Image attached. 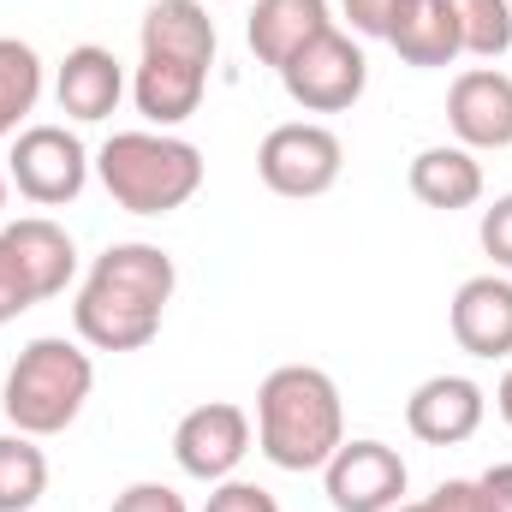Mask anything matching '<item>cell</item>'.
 <instances>
[{
    "label": "cell",
    "instance_id": "9a60e30c",
    "mask_svg": "<svg viewBox=\"0 0 512 512\" xmlns=\"http://www.w3.org/2000/svg\"><path fill=\"white\" fill-rule=\"evenodd\" d=\"M215 48H221V36H215V18H209V6L203 0H155L149 12H143V54H155V60H185V66H215Z\"/></svg>",
    "mask_w": 512,
    "mask_h": 512
},
{
    "label": "cell",
    "instance_id": "d6986e66",
    "mask_svg": "<svg viewBox=\"0 0 512 512\" xmlns=\"http://www.w3.org/2000/svg\"><path fill=\"white\" fill-rule=\"evenodd\" d=\"M203 90H209V72L203 66H185V60H155L143 54L137 78H131V102L149 126H185L197 108H203Z\"/></svg>",
    "mask_w": 512,
    "mask_h": 512
},
{
    "label": "cell",
    "instance_id": "5bb4252c",
    "mask_svg": "<svg viewBox=\"0 0 512 512\" xmlns=\"http://www.w3.org/2000/svg\"><path fill=\"white\" fill-rule=\"evenodd\" d=\"M120 96H126V72H120V60H114L108 48H96V42L72 48V54L60 60V72H54V102H60V114H72V120H84V126L108 120V114L120 108Z\"/></svg>",
    "mask_w": 512,
    "mask_h": 512
},
{
    "label": "cell",
    "instance_id": "7c38bea8",
    "mask_svg": "<svg viewBox=\"0 0 512 512\" xmlns=\"http://www.w3.org/2000/svg\"><path fill=\"white\" fill-rule=\"evenodd\" d=\"M453 340L471 358H512V280L507 274H477L453 292Z\"/></svg>",
    "mask_w": 512,
    "mask_h": 512
},
{
    "label": "cell",
    "instance_id": "f546056e",
    "mask_svg": "<svg viewBox=\"0 0 512 512\" xmlns=\"http://www.w3.org/2000/svg\"><path fill=\"white\" fill-rule=\"evenodd\" d=\"M477 483H483V495H489V507H495V512H512V465H495V471H483Z\"/></svg>",
    "mask_w": 512,
    "mask_h": 512
},
{
    "label": "cell",
    "instance_id": "f1b7e54d",
    "mask_svg": "<svg viewBox=\"0 0 512 512\" xmlns=\"http://www.w3.org/2000/svg\"><path fill=\"white\" fill-rule=\"evenodd\" d=\"M108 512H191V507H185V495L167 489V483H131Z\"/></svg>",
    "mask_w": 512,
    "mask_h": 512
},
{
    "label": "cell",
    "instance_id": "e0dca14e",
    "mask_svg": "<svg viewBox=\"0 0 512 512\" xmlns=\"http://www.w3.org/2000/svg\"><path fill=\"white\" fill-rule=\"evenodd\" d=\"M322 30H334L328 0H256L251 24H245L251 54L262 60V66H274V72H280L304 42H316Z\"/></svg>",
    "mask_w": 512,
    "mask_h": 512
},
{
    "label": "cell",
    "instance_id": "7402d4cb",
    "mask_svg": "<svg viewBox=\"0 0 512 512\" xmlns=\"http://www.w3.org/2000/svg\"><path fill=\"white\" fill-rule=\"evenodd\" d=\"M48 495V459L36 435H0V512H30Z\"/></svg>",
    "mask_w": 512,
    "mask_h": 512
},
{
    "label": "cell",
    "instance_id": "603a6c76",
    "mask_svg": "<svg viewBox=\"0 0 512 512\" xmlns=\"http://www.w3.org/2000/svg\"><path fill=\"white\" fill-rule=\"evenodd\" d=\"M459 18V42L477 60H501L512 48V6L507 0H447Z\"/></svg>",
    "mask_w": 512,
    "mask_h": 512
},
{
    "label": "cell",
    "instance_id": "ac0fdd59",
    "mask_svg": "<svg viewBox=\"0 0 512 512\" xmlns=\"http://www.w3.org/2000/svg\"><path fill=\"white\" fill-rule=\"evenodd\" d=\"M405 185H411V197H417L423 209L453 215V209H471V203L483 197V161H477L465 143H435V149H417Z\"/></svg>",
    "mask_w": 512,
    "mask_h": 512
},
{
    "label": "cell",
    "instance_id": "6da1fadb",
    "mask_svg": "<svg viewBox=\"0 0 512 512\" xmlns=\"http://www.w3.org/2000/svg\"><path fill=\"white\" fill-rule=\"evenodd\" d=\"M346 441V405L328 370L280 364L256 387V447L280 471H322Z\"/></svg>",
    "mask_w": 512,
    "mask_h": 512
},
{
    "label": "cell",
    "instance_id": "ba28073f",
    "mask_svg": "<svg viewBox=\"0 0 512 512\" xmlns=\"http://www.w3.org/2000/svg\"><path fill=\"white\" fill-rule=\"evenodd\" d=\"M334 512H393L411 471L387 441H340V453L322 465Z\"/></svg>",
    "mask_w": 512,
    "mask_h": 512
},
{
    "label": "cell",
    "instance_id": "1f68e13d",
    "mask_svg": "<svg viewBox=\"0 0 512 512\" xmlns=\"http://www.w3.org/2000/svg\"><path fill=\"white\" fill-rule=\"evenodd\" d=\"M393 512H429V501H399Z\"/></svg>",
    "mask_w": 512,
    "mask_h": 512
},
{
    "label": "cell",
    "instance_id": "4dcf8cb0",
    "mask_svg": "<svg viewBox=\"0 0 512 512\" xmlns=\"http://www.w3.org/2000/svg\"><path fill=\"white\" fill-rule=\"evenodd\" d=\"M495 405H501V417L512 423V370L501 376V393H495Z\"/></svg>",
    "mask_w": 512,
    "mask_h": 512
},
{
    "label": "cell",
    "instance_id": "4316f807",
    "mask_svg": "<svg viewBox=\"0 0 512 512\" xmlns=\"http://www.w3.org/2000/svg\"><path fill=\"white\" fill-rule=\"evenodd\" d=\"M30 304H36V292H30V280H24V268H18L12 251L0 245V328H6V322H18Z\"/></svg>",
    "mask_w": 512,
    "mask_h": 512
},
{
    "label": "cell",
    "instance_id": "277c9868",
    "mask_svg": "<svg viewBox=\"0 0 512 512\" xmlns=\"http://www.w3.org/2000/svg\"><path fill=\"white\" fill-rule=\"evenodd\" d=\"M340 167H346V143L316 120H292V126H274L256 149V173L274 197H322L340 185Z\"/></svg>",
    "mask_w": 512,
    "mask_h": 512
},
{
    "label": "cell",
    "instance_id": "ffe728a7",
    "mask_svg": "<svg viewBox=\"0 0 512 512\" xmlns=\"http://www.w3.org/2000/svg\"><path fill=\"white\" fill-rule=\"evenodd\" d=\"M387 42H393V54H399L405 66H417V72L453 66V60L465 54V42H459V18H453L447 0H417L411 18H405Z\"/></svg>",
    "mask_w": 512,
    "mask_h": 512
},
{
    "label": "cell",
    "instance_id": "8fae6325",
    "mask_svg": "<svg viewBox=\"0 0 512 512\" xmlns=\"http://www.w3.org/2000/svg\"><path fill=\"white\" fill-rule=\"evenodd\" d=\"M161 316L155 304H137L126 292H108V286H78V304H72V328L84 346L96 352H143L155 334H161Z\"/></svg>",
    "mask_w": 512,
    "mask_h": 512
},
{
    "label": "cell",
    "instance_id": "cb8c5ba5",
    "mask_svg": "<svg viewBox=\"0 0 512 512\" xmlns=\"http://www.w3.org/2000/svg\"><path fill=\"white\" fill-rule=\"evenodd\" d=\"M411 6H417V0H340V12L352 18V30H358V36H382V42L411 18Z\"/></svg>",
    "mask_w": 512,
    "mask_h": 512
},
{
    "label": "cell",
    "instance_id": "7a4b0ae2",
    "mask_svg": "<svg viewBox=\"0 0 512 512\" xmlns=\"http://www.w3.org/2000/svg\"><path fill=\"white\" fill-rule=\"evenodd\" d=\"M96 173L126 215H173L203 191V149L173 131H114Z\"/></svg>",
    "mask_w": 512,
    "mask_h": 512
},
{
    "label": "cell",
    "instance_id": "5b68a950",
    "mask_svg": "<svg viewBox=\"0 0 512 512\" xmlns=\"http://www.w3.org/2000/svg\"><path fill=\"white\" fill-rule=\"evenodd\" d=\"M280 84L304 114H346L370 84V60L346 30H322L280 66Z\"/></svg>",
    "mask_w": 512,
    "mask_h": 512
},
{
    "label": "cell",
    "instance_id": "d4e9b609",
    "mask_svg": "<svg viewBox=\"0 0 512 512\" xmlns=\"http://www.w3.org/2000/svg\"><path fill=\"white\" fill-rule=\"evenodd\" d=\"M477 239H483V251L495 256V268H507V274H512V191H507V197H495V203L483 209Z\"/></svg>",
    "mask_w": 512,
    "mask_h": 512
},
{
    "label": "cell",
    "instance_id": "d6a6232c",
    "mask_svg": "<svg viewBox=\"0 0 512 512\" xmlns=\"http://www.w3.org/2000/svg\"><path fill=\"white\" fill-rule=\"evenodd\" d=\"M6 185H12V179H6V167H0V215H6Z\"/></svg>",
    "mask_w": 512,
    "mask_h": 512
},
{
    "label": "cell",
    "instance_id": "52a82bcc",
    "mask_svg": "<svg viewBox=\"0 0 512 512\" xmlns=\"http://www.w3.org/2000/svg\"><path fill=\"white\" fill-rule=\"evenodd\" d=\"M245 453H251V417L233 399H209V405L185 411L173 429V459L197 483H227L245 465Z\"/></svg>",
    "mask_w": 512,
    "mask_h": 512
},
{
    "label": "cell",
    "instance_id": "44dd1931",
    "mask_svg": "<svg viewBox=\"0 0 512 512\" xmlns=\"http://www.w3.org/2000/svg\"><path fill=\"white\" fill-rule=\"evenodd\" d=\"M42 102V60L30 42L0 36V137L24 126V114Z\"/></svg>",
    "mask_w": 512,
    "mask_h": 512
},
{
    "label": "cell",
    "instance_id": "83f0119b",
    "mask_svg": "<svg viewBox=\"0 0 512 512\" xmlns=\"http://www.w3.org/2000/svg\"><path fill=\"white\" fill-rule=\"evenodd\" d=\"M423 501H429V512H495L477 477H453V483H441V489L423 495Z\"/></svg>",
    "mask_w": 512,
    "mask_h": 512
},
{
    "label": "cell",
    "instance_id": "8992f818",
    "mask_svg": "<svg viewBox=\"0 0 512 512\" xmlns=\"http://www.w3.org/2000/svg\"><path fill=\"white\" fill-rule=\"evenodd\" d=\"M90 149L66 126H24L12 155H6V179L18 185V197H30L36 209H60L78 203V191L90 185Z\"/></svg>",
    "mask_w": 512,
    "mask_h": 512
},
{
    "label": "cell",
    "instance_id": "484cf974",
    "mask_svg": "<svg viewBox=\"0 0 512 512\" xmlns=\"http://www.w3.org/2000/svg\"><path fill=\"white\" fill-rule=\"evenodd\" d=\"M203 512H280V501H274L262 483H239V477H227V483H215V495L203 501Z\"/></svg>",
    "mask_w": 512,
    "mask_h": 512
},
{
    "label": "cell",
    "instance_id": "30bf717a",
    "mask_svg": "<svg viewBox=\"0 0 512 512\" xmlns=\"http://www.w3.org/2000/svg\"><path fill=\"white\" fill-rule=\"evenodd\" d=\"M447 126L453 137L477 149H512V78L495 66H471L447 90Z\"/></svg>",
    "mask_w": 512,
    "mask_h": 512
},
{
    "label": "cell",
    "instance_id": "9c48e42d",
    "mask_svg": "<svg viewBox=\"0 0 512 512\" xmlns=\"http://www.w3.org/2000/svg\"><path fill=\"white\" fill-rule=\"evenodd\" d=\"M483 417H489V393L471 376H429L405 399V429L423 447H459L483 429Z\"/></svg>",
    "mask_w": 512,
    "mask_h": 512
},
{
    "label": "cell",
    "instance_id": "3957f363",
    "mask_svg": "<svg viewBox=\"0 0 512 512\" xmlns=\"http://www.w3.org/2000/svg\"><path fill=\"white\" fill-rule=\"evenodd\" d=\"M96 387V364L84 346L60 340V334H42L18 352V364L6 370V387H0V411L18 435H60L78 423L84 399Z\"/></svg>",
    "mask_w": 512,
    "mask_h": 512
},
{
    "label": "cell",
    "instance_id": "4fadbf2b",
    "mask_svg": "<svg viewBox=\"0 0 512 512\" xmlns=\"http://www.w3.org/2000/svg\"><path fill=\"white\" fill-rule=\"evenodd\" d=\"M0 245L12 251L18 268H24L36 304H42V298H60V292L72 286V274H78V245H72V233H66L60 221H48V215H24V221L0 227Z\"/></svg>",
    "mask_w": 512,
    "mask_h": 512
},
{
    "label": "cell",
    "instance_id": "2e32d148",
    "mask_svg": "<svg viewBox=\"0 0 512 512\" xmlns=\"http://www.w3.org/2000/svg\"><path fill=\"white\" fill-rule=\"evenodd\" d=\"M84 280H90V286H108V292H126L137 304L167 310V304H173V286H179V268H173V256L161 251V245L131 239V245H108V251L90 262Z\"/></svg>",
    "mask_w": 512,
    "mask_h": 512
}]
</instances>
